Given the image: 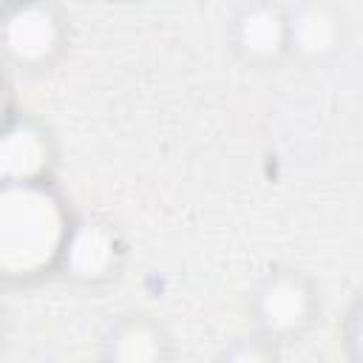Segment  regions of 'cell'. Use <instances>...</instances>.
Listing matches in <instances>:
<instances>
[{
	"instance_id": "cell-1",
	"label": "cell",
	"mask_w": 363,
	"mask_h": 363,
	"mask_svg": "<svg viewBox=\"0 0 363 363\" xmlns=\"http://www.w3.org/2000/svg\"><path fill=\"white\" fill-rule=\"evenodd\" d=\"M306 309H309V295H306L303 284L298 278H292V275H275L258 292L261 320L272 332L295 329L306 318Z\"/></svg>"
},
{
	"instance_id": "cell-2",
	"label": "cell",
	"mask_w": 363,
	"mask_h": 363,
	"mask_svg": "<svg viewBox=\"0 0 363 363\" xmlns=\"http://www.w3.org/2000/svg\"><path fill=\"white\" fill-rule=\"evenodd\" d=\"M238 45L255 60L275 57L286 45V17L267 3H252L238 17Z\"/></svg>"
},
{
	"instance_id": "cell-3",
	"label": "cell",
	"mask_w": 363,
	"mask_h": 363,
	"mask_svg": "<svg viewBox=\"0 0 363 363\" xmlns=\"http://www.w3.org/2000/svg\"><path fill=\"white\" fill-rule=\"evenodd\" d=\"M286 43L303 54H326L337 43V23L326 9L306 6L286 20Z\"/></svg>"
},
{
	"instance_id": "cell-4",
	"label": "cell",
	"mask_w": 363,
	"mask_h": 363,
	"mask_svg": "<svg viewBox=\"0 0 363 363\" xmlns=\"http://www.w3.org/2000/svg\"><path fill=\"white\" fill-rule=\"evenodd\" d=\"M54 45V23L40 9H26L9 23V48L17 57L34 60Z\"/></svg>"
},
{
	"instance_id": "cell-5",
	"label": "cell",
	"mask_w": 363,
	"mask_h": 363,
	"mask_svg": "<svg viewBox=\"0 0 363 363\" xmlns=\"http://www.w3.org/2000/svg\"><path fill=\"white\" fill-rule=\"evenodd\" d=\"M159 337L150 332V326L145 323H128L116 332V349L113 354L116 357H125V360H147V357H156L159 354Z\"/></svg>"
}]
</instances>
